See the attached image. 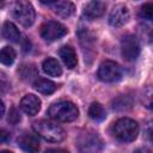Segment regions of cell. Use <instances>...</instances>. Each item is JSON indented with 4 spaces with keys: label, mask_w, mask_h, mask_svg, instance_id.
Returning <instances> with one entry per match:
<instances>
[{
    "label": "cell",
    "mask_w": 153,
    "mask_h": 153,
    "mask_svg": "<svg viewBox=\"0 0 153 153\" xmlns=\"http://www.w3.org/2000/svg\"><path fill=\"white\" fill-rule=\"evenodd\" d=\"M149 42L153 44V30L149 32Z\"/></svg>",
    "instance_id": "cell-28"
},
{
    "label": "cell",
    "mask_w": 153,
    "mask_h": 153,
    "mask_svg": "<svg viewBox=\"0 0 153 153\" xmlns=\"http://www.w3.org/2000/svg\"><path fill=\"white\" fill-rule=\"evenodd\" d=\"M48 115L59 122H72L79 116V110L75 104L68 100L57 102L50 105L48 109Z\"/></svg>",
    "instance_id": "cell-2"
},
{
    "label": "cell",
    "mask_w": 153,
    "mask_h": 153,
    "mask_svg": "<svg viewBox=\"0 0 153 153\" xmlns=\"http://www.w3.org/2000/svg\"><path fill=\"white\" fill-rule=\"evenodd\" d=\"M33 87L36 91H38L43 94H51L57 88L55 82H53L51 80H48V79H43V78H38L33 82Z\"/></svg>",
    "instance_id": "cell-15"
},
{
    "label": "cell",
    "mask_w": 153,
    "mask_h": 153,
    "mask_svg": "<svg viewBox=\"0 0 153 153\" xmlns=\"http://www.w3.org/2000/svg\"><path fill=\"white\" fill-rule=\"evenodd\" d=\"M1 153H13V152H11V151H2Z\"/></svg>",
    "instance_id": "cell-30"
},
{
    "label": "cell",
    "mask_w": 153,
    "mask_h": 153,
    "mask_svg": "<svg viewBox=\"0 0 153 153\" xmlns=\"http://www.w3.org/2000/svg\"><path fill=\"white\" fill-rule=\"evenodd\" d=\"M140 16L147 20L153 22V2L145 4L140 10Z\"/></svg>",
    "instance_id": "cell-22"
},
{
    "label": "cell",
    "mask_w": 153,
    "mask_h": 153,
    "mask_svg": "<svg viewBox=\"0 0 153 153\" xmlns=\"http://www.w3.org/2000/svg\"><path fill=\"white\" fill-rule=\"evenodd\" d=\"M18 74L20 75V78L23 80L30 81L35 76H37V71H36V67L33 65H31V63H24V65H22L19 67Z\"/></svg>",
    "instance_id": "cell-18"
},
{
    "label": "cell",
    "mask_w": 153,
    "mask_h": 153,
    "mask_svg": "<svg viewBox=\"0 0 153 153\" xmlns=\"http://www.w3.org/2000/svg\"><path fill=\"white\" fill-rule=\"evenodd\" d=\"M128 20H129V11L123 5L115 6L112 8V11L110 12L109 23H110L111 26L120 27V26L124 25L126 23H128Z\"/></svg>",
    "instance_id": "cell-9"
},
{
    "label": "cell",
    "mask_w": 153,
    "mask_h": 153,
    "mask_svg": "<svg viewBox=\"0 0 153 153\" xmlns=\"http://www.w3.org/2000/svg\"><path fill=\"white\" fill-rule=\"evenodd\" d=\"M112 135L123 142L134 141L139 134V124L131 118H120L111 127Z\"/></svg>",
    "instance_id": "cell-1"
},
{
    "label": "cell",
    "mask_w": 153,
    "mask_h": 153,
    "mask_svg": "<svg viewBox=\"0 0 153 153\" xmlns=\"http://www.w3.org/2000/svg\"><path fill=\"white\" fill-rule=\"evenodd\" d=\"M20 108L26 115L33 116L41 109V100L35 94H26L20 100Z\"/></svg>",
    "instance_id": "cell-11"
},
{
    "label": "cell",
    "mask_w": 153,
    "mask_h": 153,
    "mask_svg": "<svg viewBox=\"0 0 153 153\" xmlns=\"http://www.w3.org/2000/svg\"><path fill=\"white\" fill-rule=\"evenodd\" d=\"M133 153H153V152L151 149H148V148H137Z\"/></svg>",
    "instance_id": "cell-26"
},
{
    "label": "cell",
    "mask_w": 153,
    "mask_h": 153,
    "mask_svg": "<svg viewBox=\"0 0 153 153\" xmlns=\"http://www.w3.org/2000/svg\"><path fill=\"white\" fill-rule=\"evenodd\" d=\"M78 148L80 153H102L104 145L98 134L87 131L79 137Z\"/></svg>",
    "instance_id": "cell-4"
},
{
    "label": "cell",
    "mask_w": 153,
    "mask_h": 153,
    "mask_svg": "<svg viewBox=\"0 0 153 153\" xmlns=\"http://www.w3.org/2000/svg\"><path fill=\"white\" fill-rule=\"evenodd\" d=\"M47 4L53 7V10L56 14H59L60 17H63V18L72 16L75 10L74 5L71 1H48Z\"/></svg>",
    "instance_id": "cell-13"
},
{
    "label": "cell",
    "mask_w": 153,
    "mask_h": 153,
    "mask_svg": "<svg viewBox=\"0 0 153 153\" xmlns=\"http://www.w3.org/2000/svg\"><path fill=\"white\" fill-rule=\"evenodd\" d=\"M140 100L146 109L153 110V86H146L142 90Z\"/></svg>",
    "instance_id": "cell-20"
},
{
    "label": "cell",
    "mask_w": 153,
    "mask_h": 153,
    "mask_svg": "<svg viewBox=\"0 0 153 153\" xmlns=\"http://www.w3.org/2000/svg\"><path fill=\"white\" fill-rule=\"evenodd\" d=\"M2 36L5 39L11 41V42H18L20 38V32L18 27L11 23V22H5L2 25Z\"/></svg>",
    "instance_id": "cell-17"
},
{
    "label": "cell",
    "mask_w": 153,
    "mask_h": 153,
    "mask_svg": "<svg viewBox=\"0 0 153 153\" xmlns=\"http://www.w3.org/2000/svg\"><path fill=\"white\" fill-rule=\"evenodd\" d=\"M66 33H67L66 26L55 20H49L41 26V36L48 42L60 39Z\"/></svg>",
    "instance_id": "cell-7"
},
{
    "label": "cell",
    "mask_w": 153,
    "mask_h": 153,
    "mask_svg": "<svg viewBox=\"0 0 153 153\" xmlns=\"http://www.w3.org/2000/svg\"><path fill=\"white\" fill-rule=\"evenodd\" d=\"M32 129L35 130V133L43 137L44 140L49 141V142H60L65 139L66 134L65 130L59 127L57 124L45 121V120H41V121H36L32 124Z\"/></svg>",
    "instance_id": "cell-3"
},
{
    "label": "cell",
    "mask_w": 153,
    "mask_h": 153,
    "mask_svg": "<svg viewBox=\"0 0 153 153\" xmlns=\"http://www.w3.org/2000/svg\"><path fill=\"white\" fill-rule=\"evenodd\" d=\"M88 116L93 121H103L106 117V112L99 103H92L88 108Z\"/></svg>",
    "instance_id": "cell-19"
},
{
    "label": "cell",
    "mask_w": 153,
    "mask_h": 153,
    "mask_svg": "<svg viewBox=\"0 0 153 153\" xmlns=\"http://www.w3.org/2000/svg\"><path fill=\"white\" fill-rule=\"evenodd\" d=\"M149 140H151V142L153 143V130H152L151 134H149Z\"/></svg>",
    "instance_id": "cell-29"
},
{
    "label": "cell",
    "mask_w": 153,
    "mask_h": 153,
    "mask_svg": "<svg viewBox=\"0 0 153 153\" xmlns=\"http://www.w3.org/2000/svg\"><path fill=\"white\" fill-rule=\"evenodd\" d=\"M7 121L12 124H17L18 122H20V115L18 112V110L16 108H12L8 112V117H7Z\"/></svg>",
    "instance_id": "cell-23"
},
{
    "label": "cell",
    "mask_w": 153,
    "mask_h": 153,
    "mask_svg": "<svg viewBox=\"0 0 153 153\" xmlns=\"http://www.w3.org/2000/svg\"><path fill=\"white\" fill-rule=\"evenodd\" d=\"M18 146L26 153H37L39 149V142L38 139L29 133H23L18 139H17Z\"/></svg>",
    "instance_id": "cell-10"
},
{
    "label": "cell",
    "mask_w": 153,
    "mask_h": 153,
    "mask_svg": "<svg viewBox=\"0 0 153 153\" xmlns=\"http://www.w3.org/2000/svg\"><path fill=\"white\" fill-rule=\"evenodd\" d=\"M42 68H43L44 73L50 75V76H60L62 74V68H61L60 63L57 62V60H55L53 57L44 60Z\"/></svg>",
    "instance_id": "cell-16"
},
{
    "label": "cell",
    "mask_w": 153,
    "mask_h": 153,
    "mask_svg": "<svg viewBox=\"0 0 153 153\" xmlns=\"http://www.w3.org/2000/svg\"><path fill=\"white\" fill-rule=\"evenodd\" d=\"M45 153H69V152L65 151V149H61V148H50Z\"/></svg>",
    "instance_id": "cell-25"
},
{
    "label": "cell",
    "mask_w": 153,
    "mask_h": 153,
    "mask_svg": "<svg viewBox=\"0 0 153 153\" xmlns=\"http://www.w3.org/2000/svg\"><path fill=\"white\" fill-rule=\"evenodd\" d=\"M4 114H5V104L4 102H1V116H4Z\"/></svg>",
    "instance_id": "cell-27"
},
{
    "label": "cell",
    "mask_w": 153,
    "mask_h": 153,
    "mask_svg": "<svg viewBox=\"0 0 153 153\" xmlns=\"http://www.w3.org/2000/svg\"><path fill=\"white\" fill-rule=\"evenodd\" d=\"M16 59V51L13 48L11 47H4L1 49V53H0V60H1V63L4 65H12L13 61Z\"/></svg>",
    "instance_id": "cell-21"
},
{
    "label": "cell",
    "mask_w": 153,
    "mask_h": 153,
    "mask_svg": "<svg viewBox=\"0 0 153 153\" xmlns=\"http://www.w3.org/2000/svg\"><path fill=\"white\" fill-rule=\"evenodd\" d=\"M12 14L23 26H30L35 20V10L32 5L25 0L14 2L12 7Z\"/></svg>",
    "instance_id": "cell-5"
},
{
    "label": "cell",
    "mask_w": 153,
    "mask_h": 153,
    "mask_svg": "<svg viewBox=\"0 0 153 153\" xmlns=\"http://www.w3.org/2000/svg\"><path fill=\"white\" fill-rule=\"evenodd\" d=\"M121 53L124 60L134 61L140 54V44L134 35H127L121 41Z\"/></svg>",
    "instance_id": "cell-8"
},
{
    "label": "cell",
    "mask_w": 153,
    "mask_h": 153,
    "mask_svg": "<svg viewBox=\"0 0 153 153\" xmlns=\"http://www.w3.org/2000/svg\"><path fill=\"white\" fill-rule=\"evenodd\" d=\"M105 7H106V5L102 1H90L84 6L82 16L90 20L96 19L104 13Z\"/></svg>",
    "instance_id": "cell-12"
},
{
    "label": "cell",
    "mask_w": 153,
    "mask_h": 153,
    "mask_svg": "<svg viewBox=\"0 0 153 153\" xmlns=\"http://www.w3.org/2000/svg\"><path fill=\"white\" fill-rule=\"evenodd\" d=\"M122 76V69L114 61H104L98 68V78L104 82H115Z\"/></svg>",
    "instance_id": "cell-6"
},
{
    "label": "cell",
    "mask_w": 153,
    "mask_h": 153,
    "mask_svg": "<svg viewBox=\"0 0 153 153\" xmlns=\"http://www.w3.org/2000/svg\"><path fill=\"white\" fill-rule=\"evenodd\" d=\"M59 54H60V57L62 59L63 63L67 66V68H71V69H72V68H74V67L76 66V63H78L76 54H75V51H74V49H73L72 47H69V45H63V47L60 49Z\"/></svg>",
    "instance_id": "cell-14"
},
{
    "label": "cell",
    "mask_w": 153,
    "mask_h": 153,
    "mask_svg": "<svg viewBox=\"0 0 153 153\" xmlns=\"http://www.w3.org/2000/svg\"><path fill=\"white\" fill-rule=\"evenodd\" d=\"M0 137H1V142H5L7 140V137H10V134L5 130V129H1L0 131Z\"/></svg>",
    "instance_id": "cell-24"
}]
</instances>
